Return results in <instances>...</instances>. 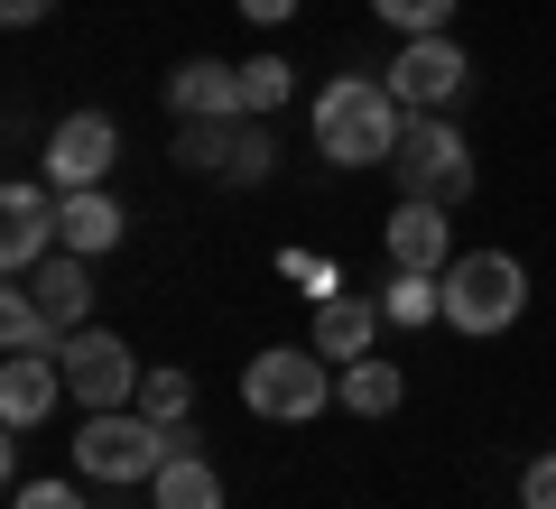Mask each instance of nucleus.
Wrapping results in <instances>:
<instances>
[{"instance_id":"nucleus-1","label":"nucleus","mask_w":556,"mask_h":509,"mask_svg":"<svg viewBox=\"0 0 556 509\" xmlns=\"http://www.w3.org/2000/svg\"><path fill=\"white\" fill-rule=\"evenodd\" d=\"M399 130H408V112H399V93L380 75H334L316 93V149L334 167H390Z\"/></svg>"},{"instance_id":"nucleus-2","label":"nucleus","mask_w":556,"mask_h":509,"mask_svg":"<svg viewBox=\"0 0 556 509\" xmlns=\"http://www.w3.org/2000/svg\"><path fill=\"white\" fill-rule=\"evenodd\" d=\"M334 398H343V371L316 343H269V353H251V371H241V408L269 417V427H306V417H325Z\"/></svg>"},{"instance_id":"nucleus-3","label":"nucleus","mask_w":556,"mask_h":509,"mask_svg":"<svg viewBox=\"0 0 556 509\" xmlns=\"http://www.w3.org/2000/svg\"><path fill=\"white\" fill-rule=\"evenodd\" d=\"M167 454H177V435L159 427V417H139V408H93L75 427V472L84 482H159Z\"/></svg>"},{"instance_id":"nucleus-4","label":"nucleus","mask_w":556,"mask_h":509,"mask_svg":"<svg viewBox=\"0 0 556 509\" xmlns=\"http://www.w3.org/2000/svg\"><path fill=\"white\" fill-rule=\"evenodd\" d=\"M529 315V269L510 251H455L445 269V325L455 333H510Z\"/></svg>"},{"instance_id":"nucleus-5","label":"nucleus","mask_w":556,"mask_h":509,"mask_svg":"<svg viewBox=\"0 0 556 509\" xmlns=\"http://www.w3.org/2000/svg\"><path fill=\"white\" fill-rule=\"evenodd\" d=\"M399 195H427V204H464L473 195V149H464V130L445 112H408V130H399V157H390Z\"/></svg>"},{"instance_id":"nucleus-6","label":"nucleus","mask_w":556,"mask_h":509,"mask_svg":"<svg viewBox=\"0 0 556 509\" xmlns=\"http://www.w3.org/2000/svg\"><path fill=\"white\" fill-rule=\"evenodd\" d=\"M65 398H75L84 417L93 408H139V361H130V343H121V333H102V325H84V333H65Z\"/></svg>"},{"instance_id":"nucleus-7","label":"nucleus","mask_w":556,"mask_h":509,"mask_svg":"<svg viewBox=\"0 0 556 509\" xmlns=\"http://www.w3.org/2000/svg\"><path fill=\"white\" fill-rule=\"evenodd\" d=\"M112 157H121L112 112H65L56 130H47V186H56V195H84V186L112 177Z\"/></svg>"},{"instance_id":"nucleus-8","label":"nucleus","mask_w":556,"mask_h":509,"mask_svg":"<svg viewBox=\"0 0 556 509\" xmlns=\"http://www.w3.org/2000/svg\"><path fill=\"white\" fill-rule=\"evenodd\" d=\"M56 232H65V195L56 186H10V195H0V269L10 278H28L38 269L47 251H56Z\"/></svg>"},{"instance_id":"nucleus-9","label":"nucleus","mask_w":556,"mask_h":509,"mask_svg":"<svg viewBox=\"0 0 556 509\" xmlns=\"http://www.w3.org/2000/svg\"><path fill=\"white\" fill-rule=\"evenodd\" d=\"M464 75H473V65H464L455 38H408V47H399V65H390L380 84L399 93V112H445V102L464 93Z\"/></svg>"},{"instance_id":"nucleus-10","label":"nucleus","mask_w":556,"mask_h":509,"mask_svg":"<svg viewBox=\"0 0 556 509\" xmlns=\"http://www.w3.org/2000/svg\"><path fill=\"white\" fill-rule=\"evenodd\" d=\"M455 204H427V195H399V214H390V269H427V278H445L455 269Z\"/></svg>"},{"instance_id":"nucleus-11","label":"nucleus","mask_w":556,"mask_h":509,"mask_svg":"<svg viewBox=\"0 0 556 509\" xmlns=\"http://www.w3.org/2000/svg\"><path fill=\"white\" fill-rule=\"evenodd\" d=\"M56 398H65V361L56 353H10L0 361V427L10 435H28L38 417H56Z\"/></svg>"},{"instance_id":"nucleus-12","label":"nucleus","mask_w":556,"mask_h":509,"mask_svg":"<svg viewBox=\"0 0 556 509\" xmlns=\"http://www.w3.org/2000/svg\"><path fill=\"white\" fill-rule=\"evenodd\" d=\"M167 102H177V120H241V65L186 56L177 75H167Z\"/></svg>"},{"instance_id":"nucleus-13","label":"nucleus","mask_w":556,"mask_h":509,"mask_svg":"<svg viewBox=\"0 0 556 509\" xmlns=\"http://www.w3.org/2000/svg\"><path fill=\"white\" fill-rule=\"evenodd\" d=\"M380 325H390V315H380L371 296H316V353L334 361V371L371 353V343H380Z\"/></svg>"},{"instance_id":"nucleus-14","label":"nucleus","mask_w":556,"mask_h":509,"mask_svg":"<svg viewBox=\"0 0 556 509\" xmlns=\"http://www.w3.org/2000/svg\"><path fill=\"white\" fill-rule=\"evenodd\" d=\"M28 288H38V306L56 315L65 333H84V315H93V259H75V251H47L38 269H28Z\"/></svg>"},{"instance_id":"nucleus-15","label":"nucleus","mask_w":556,"mask_h":509,"mask_svg":"<svg viewBox=\"0 0 556 509\" xmlns=\"http://www.w3.org/2000/svg\"><path fill=\"white\" fill-rule=\"evenodd\" d=\"M130 241V214H121L102 186H84V195H65V232H56V251H75V259H102V251H121Z\"/></svg>"},{"instance_id":"nucleus-16","label":"nucleus","mask_w":556,"mask_h":509,"mask_svg":"<svg viewBox=\"0 0 556 509\" xmlns=\"http://www.w3.org/2000/svg\"><path fill=\"white\" fill-rule=\"evenodd\" d=\"M0 343H10V353H65V325L38 306L28 278H10V296H0Z\"/></svg>"},{"instance_id":"nucleus-17","label":"nucleus","mask_w":556,"mask_h":509,"mask_svg":"<svg viewBox=\"0 0 556 509\" xmlns=\"http://www.w3.org/2000/svg\"><path fill=\"white\" fill-rule=\"evenodd\" d=\"M149 500H159V509H223V472L204 463L195 445H177V454H167V472L149 482Z\"/></svg>"},{"instance_id":"nucleus-18","label":"nucleus","mask_w":556,"mask_h":509,"mask_svg":"<svg viewBox=\"0 0 556 509\" xmlns=\"http://www.w3.org/2000/svg\"><path fill=\"white\" fill-rule=\"evenodd\" d=\"M399 398H408V371L399 361H380V353L343 361V408L353 417H399Z\"/></svg>"},{"instance_id":"nucleus-19","label":"nucleus","mask_w":556,"mask_h":509,"mask_svg":"<svg viewBox=\"0 0 556 509\" xmlns=\"http://www.w3.org/2000/svg\"><path fill=\"white\" fill-rule=\"evenodd\" d=\"M288 93H298V65L278 56V47L241 65V120H269V112H288Z\"/></svg>"},{"instance_id":"nucleus-20","label":"nucleus","mask_w":556,"mask_h":509,"mask_svg":"<svg viewBox=\"0 0 556 509\" xmlns=\"http://www.w3.org/2000/svg\"><path fill=\"white\" fill-rule=\"evenodd\" d=\"M186 408H195V390H186V371H149L139 380V417H159L177 445H195V427H186Z\"/></svg>"},{"instance_id":"nucleus-21","label":"nucleus","mask_w":556,"mask_h":509,"mask_svg":"<svg viewBox=\"0 0 556 509\" xmlns=\"http://www.w3.org/2000/svg\"><path fill=\"white\" fill-rule=\"evenodd\" d=\"M380 315H390V325H427V315H445V278L399 269V278H390V296H380Z\"/></svg>"},{"instance_id":"nucleus-22","label":"nucleus","mask_w":556,"mask_h":509,"mask_svg":"<svg viewBox=\"0 0 556 509\" xmlns=\"http://www.w3.org/2000/svg\"><path fill=\"white\" fill-rule=\"evenodd\" d=\"M177 167L223 177V167H232V120H186V130H177Z\"/></svg>"},{"instance_id":"nucleus-23","label":"nucleus","mask_w":556,"mask_h":509,"mask_svg":"<svg viewBox=\"0 0 556 509\" xmlns=\"http://www.w3.org/2000/svg\"><path fill=\"white\" fill-rule=\"evenodd\" d=\"M371 10L399 38H445V20H455V0H371Z\"/></svg>"},{"instance_id":"nucleus-24","label":"nucleus","mask_w":556,"mask_h":509,"mask_svg":"<svg viewBox=\"0 0 556 509\" xmlns=\"http://www.w3.org/2000/svg\"><path fill=\"white\" fill-rule=\"evenodd\" d=\"M223 177H232V186L269 177V130H260V120H232V167H223Z\"/></svg>"},{"instance_id":"nucleus-25","label":"nucleus","mask_w":556,"mask_h":509,"mask_svg":"<svg viewBox=\"0 0 556 509\" xmlns=\"http://www.w3.org/2000/svg\"><path fill=\"white\" fill-rule=\"evenodd\" d=\"M519 509H556V454H538V463L519 472Z\"/></svg>"},{"instance_id":"nucleus-26","label":"nucleus","mask_w":556,"mask_h":509,"mask_svg":"<svg viewBox=\"0 0 556 509\" xmlns=\"http://www.w3.org/2000/svg\"><path fill=\"white\" fill-rule=\"evenodd\" d=\"M10 509H84V500H75V482H20Z\"/></svg>"},{"instance_id":"nucleus-27","label":"nucleus","mask_w":556,"mask_h":509,"mask_svg":"<svg viewBox=\"0 0 556 509\" xmlns=\"http://www.w3.org/2000/svg\"><path fill=\"white\" fill-rule=\"evenodd\" d=\"M241 20H251V28H288V20H298V0H241Z\"/></svg>"},{"instance_id":"nucleus-28","label":"nucleus","mask_w":556,"mask_h":509,"mask_svg":"<svg viewBox=\"0 0 556 509\" xmlns=\"http://www.w3.org/2000/svg\"><path fill=\"white\" fill-rule=\"evenodd\" d=\"M47 10H56V0H0V20H10V28H38Z\"/></svg>"}]
</instances>
